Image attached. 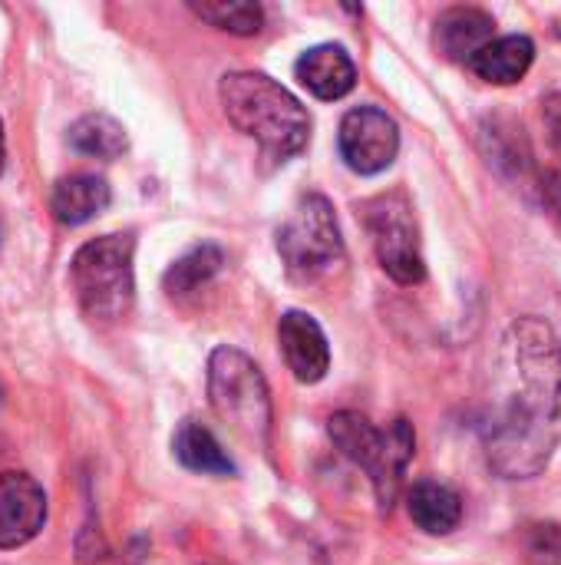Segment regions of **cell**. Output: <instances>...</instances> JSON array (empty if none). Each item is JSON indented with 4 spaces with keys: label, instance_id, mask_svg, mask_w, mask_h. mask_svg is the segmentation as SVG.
<instances>
[{
    "label": "cell",
    "instance_id": "1",
    "mask_svg": "<svg viewBox=\"0 0 561 565\" xmlns=\"http://www.w3.org/2000/svg\"><path fill=\"white\" fill-rule=\"evenodd\" d=\"M513 391L486 427V460L503 480L539 477L559 444L561 341L542 318H522L506 338Z\"/></svg>",
    "mask_w": 561,
    "mask_h": 565
},
{
    "label": "cell",
    "instance_id": "2",
    "mask_svg": "<svg viewBox=\"0 0 561 565\" xmlns=\"http://www.w3.org/2000/svg\"><path fill=\"white\" fill-rule=\"evenodd\" d=\"M218 96L231 126L251 136L271 162L294 159L311 139V116L298 96L265 73H225Z\"/></svg>",
    "mask_w": 561,
    "mask_h": 565
},
{
    "label": "cell",
    "instance_id": "3",
    "mask_svg": "<svg viewBox=\"0 0 561 565\" xmlns=\"http://www.w3.org/2000/svg\"><path fill=\"white\" fill-rule=\"evenodd\" d=\"M327 434H331L334 447L370 477L380 510L390 513L397 503L403 473L417 454V434H413L410 420L400 417L380 430L364 414L341 411L327 420Z\"/></svg>",
    "mask_w": 561,
    "mask_h": 565
},
{
    "label": "cell",
    "instance_id": "4",
    "mask_svg": "<svg viewBox=\"0 0 561 565\" xmlns=\"http://www.w3.org/2000/svg\"><path fill=\"white\" fill-rule=\"evenodd\" d=\"M132 235H103L86 242L69 265L76 301L89 321L109 324L129 315L136 298L132 278Z\"/></svg>",
    "mask_w": 561,
    "mask_h": 565
},
{
    "label": "cell",
    "instance_id": "5",
    "mask_svg": "<svg viewBox=\"0 0 561 565\" xmlns=\"http://www.w3.org/2000/svg\"><path fill=\"white\" fill-rule=\"evenodd\" d=\"M208 401L222 424H231L251 440H265L271 430V391L261 367L235 351L215 348L208 358Z\"/></svg>",
    "mask_w": 561,
    "mask_h": 565
},
{
    "label": "cell",
    "instance_id": "6",
    "mask_svg": "<svg viewBox=\"0 0 561 565\" xmlns=\"http://www.w3.org/2000/svg\"><path fill=\"white\" fill-rule=\"evenodd\" d=\"M278 252L288 275L298 281H317L334 271L344 262V238L334 205L317 192L301 195L278 228Z\"/></svg>",
    "mask_w": 561,
    "mask_h": 565
},
{
    "label": "cell",
    "instance_id": "7",
    "mask_svg": "<svg viewBox=\"0 0 561 565\" xmlns=\"http://www.w3.org/2000/svg\"><path fill=\"white\" fill-rule=\"evenodd\" d=\"M367 228H370L380 268L397 285H420L427 278L417 218H413V209L403 192L374 199L367 205Z\"/></svg>",
    "mask_w": 561,
    "mask_h": 565
},
{
    "label": "cell",
    "instance_id": "8",
    "mask_svg": "<svg viewBox=\"0 0 561 565\" xmlns=\"http://www.w3.org/2000/svg\"><path fill=\"white\" fill-rule=\"evenodd\" d=\"M341 159L357 175H377L393 166L400 152V126L377 106H357L341 119Z\"/></svg>",
    "mask_w": 561,
    "mask_h": 565
},
{
    "label": "cell",
    "instance_id": "9",
    "mask_svg": "<svg viewBox=\"0 0 561 565\" xmlns=\"http://www.w3.org/2000/svg\"><path fill=\"white\" fill-rule=\"evenodd\" d=\"M46 523V493L26 473H0V550L26 546Z\"/></svg>",
    "mask_w": 561,
    "mask_h": 565
},
{
    "label": "cell",
    "instance_id": "10",
    "mask_svg": "<svg viewBox=\"0 0 561 565\" xmlns=\"http://www.w3.org/2000/svg\"><path fill=\"white\" fill-rule=\"evenodd\" d=\"M278 344L288 371L301 384H317L331 371V344L324 328L308 311H284L278 321Z\"/></svg>",
    "mask_w": 561,
    "mask_h": 565
},
{
    "label": "cell",
    "instance_id": "11",
    "mask_svg": "<svg viewBox=\"0 0 561 565\" xmlns=\"http://www.w3.org/2000/svg\"><path fill=\"white\" fill-rule=\"evenodd\" d=\"M496 40V20L479 10V7H453L446 13H440L436 30H433V43L436 50L453 60V63H473V56L479 50H486Z\"/></svg>",
    "mask_w": 561,
    "mask_h": 565
},
{
    "label": "cell",
    "instance_id": "12",
    "mask_svg": "<svg viewBox=\"0 0 561 565\" xmlns=\"http://www.w3.org/2000/svg\"><path fill=\"white\" fill-rule=\"evenodd\" d=\"M294 73L301 86H308L317 99H327V103L344 99L357 86V66L350 53L337 43H321L301 53V60L294 63Z\"/></svg>",
    "mask_w": 561,
    "mask_h": 565
},
{
    "label": "cell",
    "instance_id": "13",
    "mask_svg": "<svg viewBox=\"0 0 561 565\" xmlns=\"http://www.w3.org/2000/svg\"><path fill=\"white\" fill-rule=\"evenodd\" d=\"M112 202V192L109 185L99 179V175H66L53 185V195H50V209H53V218L60 225H83L96 215H103Z\"/></svg>",
    "mask_w": 561,
    "mask_h": 565
},
{
    "label": "cell",
    "instance_id": "14",
    "mask_svg": "<svg viewBox=\"0 0 561 565\" xmlns=\"http://www.w3.org/2000/svg\"><path fill=\"white\" fill-rule=\"evenodd\" d=\"M410 520L430 536H450L463 523V497L436 480H420L407 493Z\"/></svg>",
    "mask_w": 561,
    "mask_h": 565
},
{
    "label": "cell",
    "instance_id": "15",
    "mask_svg": "<svg viewBox=\"0 0 561 565\" xmlns=\"http://www.w3.org/2000/svg\"><path fill=\"white\" fill-rule=\"evenodd\" d=\"M532 60H536V43L526 33H509V36H496L486 50H479L470 70L486 83L513 86L529 73Z\"/></svg>",
    "mask_w": 561,
    "mask_h": 565
},
{
    "label": "cell",
    "instance_id": "16",
    "mask_svg": "<svg viewBox=\"0 0 561 565\" xmlns=\"http://www.w3.org/2000/svg\"><path fill=\"white\" fill-rule=\"evenodd\" d=\"M172 454L185 470L202 473V477H235L238 473L231 457L225 454V447L198 420H182L179 424V430L172 437Z\"/></svg>",
    "mask_w": 561,
    "mask_h": 565
},
{
    "label": "cell",
    "instance_id": "17",
    "mask_svg": "<svg viewBox=\"0 0 561 565\" xmlns=\"http://www.w3.org/2000/svg\"><path fill=\"white\" fill-rule=\"evenodd\" d=\"M69 146L83 156H93V159H119L126 149H129V139H126V129L106 116V113H89L83 119H76L69 126Z\"/></svg>",
    "mask_w": 561,
    "mask_h": 565
},
{
    "label": "cell",
    "instance_id": "18",
    "mask_svg": "<svg viewBox=\"0 0 561 565\" xmlns=\"http://www.w3.org/2000/svg\"><path fill=\"white\" fill-rule=\"evenodd\" d=\"M222 265H225V252L218 245H198L165 271V291L172 298L192 295L202 285H208L222 271Z\"/></svg>",
    "mask_w": 561,
    "mask_h": 565
},
{
    "label": "cell",
    "instance_id": "19",
    "mask_svg": "<svg viewBox=\"0 0 561 565\" xmlns=\"http://www.w3.org/2000/svg\"><path fill=\"white\" fill-rule=\"evenodd\" d=\"M188 7L205 23L228 30V33H238V36H251L265 23V10L258 3H248V0H215V3H188Z\"/></svg>",
    "mask_w": 561,
    "mask_h": 565
},
{
    "label": "cell",
    "instance_id": "20",
    "mask_svg": "<svg viewBox=\"0 0 561 565\" xmlns=\"http://www.w3.org/2000/svg\"><path fill=\"white\" fill-rule=\"evenodd\" d=\"M526 563L561 565V526L559 523H536L526 536Z\"/></svg>",
    "mask_w": 561,
    "mask_h": 565
},
{
    "label": "cell",
    "instance_id": "21",
    "mask_svg": "<svg viewBox=\"0 0 561 565\" xmlns=\"http://www.w3.org/2000/svg\"><path fill=\"white\" fill-rule=\"evenodd\" d=\"M542 122H546L549 142L561 149V93H549L542 99Z\"/></svg>",
    "mask_w": 561,
    "mask_h": 565
},
{
    "label": "cell",
    "instance_id": "22",
    "mask_svg": "<svg viewBox=\"0 0 561 565\" xmlns=\"http://www.w3.org/2000/svg\"><path fill=\"white\" fill-rule=\"evenodd\" d=\"M542 199H546V205L552 209V215L561 222V169H552V172L542 179Z\"/></svg>",
    "mask_w": 561,
    "mask_h": 565
},
{
    "label": "cell",
    "instance_id": "23",
    "mask_svg": "<svg viewBox=\"0 0 561 565\" xmlns=\"http://www.w3.org/2000/svg\"><path fill=\"white\" fill-rule=\"evenodd\" d=\"M0 172H3V122H0Z\"/></svg>",
    "mask_w": 561,
    "mask_h": 565
},
{
    "label": "cell",
    "instance_id": "24",
    "mask_svg": "<svg viewBox=\"0 0 561 565\" xmlns=\"http://www.w3.org/2000/svg\"><path fill=\"white\" fill-rule=\"evenodd\" d=\"M0 245H3V225H0Z\"/></svg>",
    "mask_w": 561,
    "mask_h": 565
}]
</instances>
